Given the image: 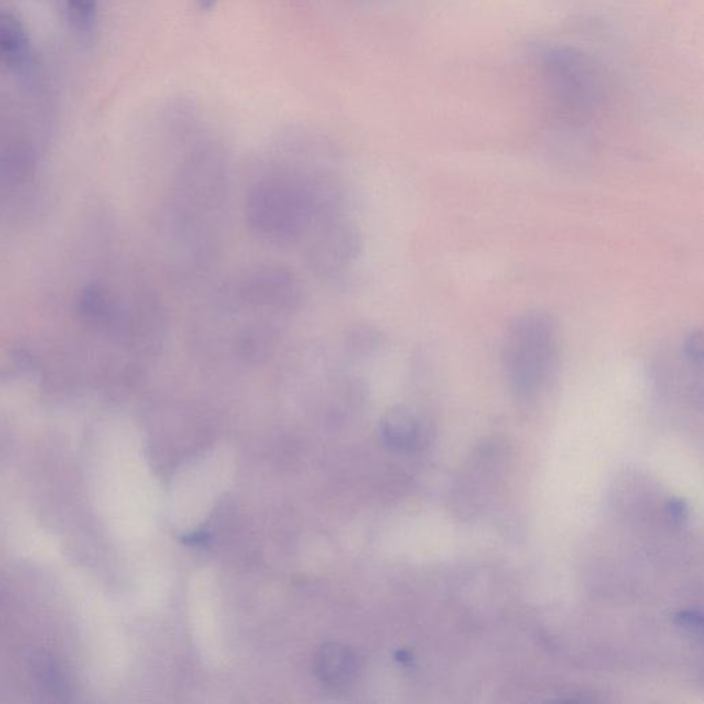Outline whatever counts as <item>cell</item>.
<instances>
[{"label":"cell","mask_w":704,"mask_h":704,"mask_svg":"<svg viewBox=\"0 0 704 704\" xmlns=\"http://www.w3.org/2000/svg\"><path fill=\"white\" fill-rule=\"evenodd\" d=\"M685 506L682 505L681 501L674 502L673 505H671V512H673V516L676 517V519H681V517L685 516Z\"/></svg>","instance_id":"cell-16"},{"label":"cell","mask_w":704,"mask_h":704,"mask_svg":"<svg viewBox=\"0 0 704 704\" xmlns=\"http://www.w3.org/2000/svg\"><path fill=\"white\" fill-rule=\"evenodd\" d=\"M383 432L385 440L396 449H412L420 439V420L412 410L396 407L385 417Z\"/></svg>","instance_id":"cell-8"},{"label":"cell","mask_w":704,"mask_h":704,"mask_svg":"<svg viewBox=\"0 0 704 704\" xmlns=\"http://www.w3.org/2000/svg\"><path fill=\"white\" fill-rule=\"evenodd\" d=\"M29 663H31L33 673L42 682L44 688L49 689L54 695L55 693L66 695L68 687H66L64 674L58 669L53 660L43 654H32Z\"/></svg>","instance_id":"cell-11"},{"label":"cell","mask_w":704,"mask_h":704,"mask_svg":"<svg viewBox=\"0 0 704 704\" xmlns=\"http://www.w3.org/2000/svg\"><path fill=\"white\" fill-rule=\"evenodd\" d=\"M559 328L541 310H530L513 319L502 343L505 379L519 396L537 394L553 376L559 363Z\"/></svg>","instance_id":"cell-3"},{"label":"cell","mask_w":704,"mask_h":704,"mask_svg":"<svg viewBox=\"0 0 704 704\" xmlns=\"http://www.w3.org/2000/svg\"><path fill=\"white\" fill-rule=\"evenodd\" d=\"M385 344V337L374 326H355L347 333L344 347L351 357L362 359L370 357L381 350Z\"/></svg>","instance_id":"cell-10"},{"label":"cell","mask_w":704,"mask_h":704,"mask_svg":"<svg viewBox=\"0 0 704 704\" xmlns=\"http://www.w3.org/2000/svg\"><path fill=\"white\" fill-rule=\"evenodd\" d=\"M542 77L550 98L568 112L581 113L596 106L599 80L582 55L566 49H546L539 55Z\"/></svg>","instance_id":"cell-5"},{"label":"cell","mask_w":704,"mask_h":704,"mask_svg":"<svg viewBox=\"0 0 704 704\" xmlns=\"http://www.w3.org/2000/svg\"><path fill=\"white\" fill-rule=\"evenodd\" d=\"M314 670L319 680L330 688H346L358 671V659L350 648L341 644H326L314 659Z\"/></svg>","instance_id":"cell-7"},{"label":"cell","mask_w":704,"mask_h":704,"mask_svg":"<svg viewBox=\"0 0 704 704\" xmlns=\"http://www.w3.org/2000/svg\"><path fill=\"white\" fill-rule=\"evenodd\" d=\"M66 13L77 31H87L97 20L98 0H66Z\"/></svg>","instance_id":"cell-12"},{"label":"cell","mask_w":704,"mask_h":704,"mask_svg":"<svg viewBox=\"0 0 704 704\" xmlns=\"http://www.w3.org/2000/svg\"><path fill=\"white\" fill-rule=\"evenodd\" d=\"M680 357L689 368L702 370L703 337L700 330H691L682 339Z\"/></svg>","instance_id":"cell-13"},{"label":"cell","mask_w":704,"mask_h":704,"mask_svg":"<svg viewBox=\"0 0 704 704\" xmlns=\"http://www.w3.org/2000/svg\"><path fill=\"white\" fill-rule=\"evenodd\" d=\"M308 237L307 264L322 280H341L361 258V231L347 218L346 212L322 220Z\"/></svg>","instance_id":"cell-6"},{"label":"cell","mask_w":704,"mask_h":704,"mask_svg":"<svg viewBox=\"0 0 704 704\" xmlns=\"http://www.w3.org/2000/svg\"><path fill=\"white\" fill-rule=\"evenodd\" d=\"M677 621L678 625L684 627L685 630H689V632H702V615H700V612H682V614L677 616Z\"/></svg>","instance_id":"cell-14"},{"label":"cell","mask_w":704,"mask_h":704,"mask_svg":"<svg viewBox=\"0 0 704 704\" xmlns=\"http://www.w3.org/2000/svg\"><path fill=\"white\" fill-rule=\"evenodd\" d=\"M27 49V33L21 21L9 11L0 10V54L18 60Z\"/></svg>","instance_id":"cell-9"},{"label":"cell","mask_w":704,"mask_h":704,"mask_svg":"<svg viewBox=\"0 0 704 704\" xmlns=\"http://www.w3.org/2000/svg\"><path fill=\"white\" fill-rule=\"evenodd\" d=\"M344 212L343 190L336 176L300 167L264 172L249 187L245 219L249 229L274 245H293L314 227Z\"/></svg>","instance_id":"cell-1"},{"label":"cell","mask_w":704,"mask_h":704,"mask_svg":"<svg viewBox=\"0 0 704 704\" xmlns=\"http://www.w3.org/2000/svg\"><path fill=\"white\" fill-rule=\"evenodd\" d=\"M218 0H196L197 9L200 11H209L214 9Z\"/></svg>","instance_id":"cell-15"},{"label":"cell","mask_w":704,"mask_h":704,"mask_svg":"<svg viewBox=\"0 0 704 704\" xmlns=\"http://www.w3.org/2000/svg\"><path fill=\"white\" fill-rule=\"evenodd\" d=\"M229 182L227 157L215 145L198 146L176 170L167 227L189 267H203L214 256Z\"/></svg>","instance_id":"cell-2"},{"label":"cell","mask_w":704,"mask_h":704,"mask_svg":"<svg viewBox=\"0 0 704 704\" xmlns=\"http://www.w3.org/2000/svg\"><path fill=\"white\" fill-rule=\"evenodd\" d=\"M226 296L256 313L285 319L302 308L304 288L299 275L289 267L262 263L238 275Z\"/></svg>","instance_id":"cell-4"}]
</instances>
